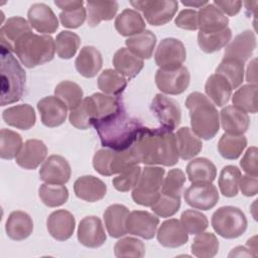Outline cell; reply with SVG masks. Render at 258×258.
<instances>
[{"label":"cell","instance_id":"603a6c76","mask_svg":"<svg viewBox=\"0 0 258 258\" xmlns=\"http://www.w3.org/2000/svg\"><path fill=\"white\" fill-rule=\"evenodd\" d=\"M159 244L166 248H177L184 245L188 240V233L176 219L164 221L156 234Z\"/></svg>","mask_w":258,"mask_h":258},{"label":"cell","instance_id":"ee69618b","mask_svg":"<svg viewBox=\"0 0 258 258\" xmlns=\"http://www.w3.org/2000/svg\"><path fill=\"white\" fill-rule=\"evenodd\" d=\"M257 86L247 84L239 88L232 98L233 106L245 113H257Z\"/></svg>","mask_w":258,"mask_h":258},{"label":"cell","instance_id":"003e7915","mask_svg":"<svg viewBox=\"0 0 258 258\" xmlns=\"http://www.w3.org/2000/svg\"><path fill=\"white\" fill-rule=\"evenodd\" d=\"M247 245H248V247H249V249L250 250H252L255 254H257L258 255V253H257V247H256V236H254L252 239H249L248 241H247Z\"/></svg>","mask_w":258,"mask_h":258},{"label":"cell","instance_id":"52a82bcc","mask_svg":"<svg viewBox=\"0 0 258 258\" xmlns=\"http://www.w3.org/2000/svg\"><path fill=\"white\" fill-rule=\"evenodd\" d=\"M165 170L159 166H145L136 185L132 188L133 201L144 207H151L161 195V185Z\"/></svg>","mask_w":258,"mask_h":258},{"label":"cell","instance_id":"b9f144b4","mask_svg":"<svg viewBox=\"0 0 258 258\" xmlns=\"http://www.w3.org/2000/svg\"><path fill=\"white\" fill-rule=\"evenodd\" d=\"M247 146V139L244 135H231L224 133L218 143V150L221 156L226 159H237Z\"/></svg>","mask_w":258,"mask_h":258},{"label":"cell","instance_id":"4fadbf2b","mask_svg":"<svg viewBox=\"0 0 258 258\" xmlns=\"http://www.w3.org/2000/svg\"><path fill=\"white\" fill-rule=\"evenodd\" d=\"M185 203L198 210L213 209L219 201V192L212 182H196L188 186L183 195Z\"/></svg>","mask_w":258,"mask_h":258},{"label":"cell","instance_id":"d6a6232c","mask_svg":"<svg viewBox=\"0 0 258 258\" xmlns=\"http://www.w3.org/2000/svg\"><path fill=\"white\" fill-rule=\"evenodd\" d=\"M174 137L178 156L183 160L194 158L203 149L202 140L188 127L177 129Z\"/></svg>","mask_w":258,"mask_h":258},{"label":"cell","instance_id":"680465c9","mask_svg":"<svg viewBox=\"0 0 258 258\" xmlns=\"http://www.w3.org/2000/svg\"><path fill=\"white\" fill-rule=\"evenodd\" d=\"M257 160H258V149L256 146H251L250 148L247 149V151L245 152L244 156L240 161V165L242 169L246 172V174H250L254 176L258 175Z\"/></svg>","mask_w":258,"mask_h":258},{"label":"cell","instance_id":"2e32d148","mask_svg":"<svg viewBox=\"0 0 258 258\" xmlns=\"http://www.w3.org/2000/svg\"><path fill=\"white\" fill-rule=\"evenodd\" d=\"M77 234L79 242L88 248H98L107 239L102 221L96 216H88L81 220Z\"/></svg>","mask_w":258,"mask_h":258},{"label":"cell","instance_id":"03108f58","mask_svg":"<svg viewBox=\"0 0 258 258\" xmlns=\"http://www.w3.org/2000/svg\"><path fill=\"white\" fill-rule=\"evenodd\" d=\"M181 3L185 6H189V7H204L205 5H207L209 2L208 1H194V2H188V1H181Z\"/></svg>","mask_w":258,"mask_h":258},{"label":"cell","instance_id":"e575fe53","mask_svg":"<svg viewBox=\"0 0 258 258\" xmlns=\"http://www.w3.org/2000/svg\"><path fill=\"white\" fill-rule=\"evenodd\" d=\"M146 24L141 14L133 9L123 10L115 20V28L122 36H133L145 30Z\"/></svg>","mask_w":258,"mask_h":258},{"label":"cell","instance_id":"6f0895ef","mask_svg":"<svg viewBox=\"0 0 258 258\" xmlns=\"http://www.w3.org/2000/svg\"><path fill=\"white\" fill-rule=\"evenodd\" d=\"M174 24L185 30L198 29V12L194 9L181 10L174 20Z\"/></svg>","mask_w":258,"mask_h":258},{"label":"cell","instance_id":"ab89813d","mask_svg":"<svg viewBox=\"0 0 258 258\" xmlns=\"http://www.w3.org/2000/svg\"><path fill=\"white\" fill-rule=\"evenodd\" d=\"M216 74L224 77L232 89H237L244 81V62L232 57H223L216 69Z\"/></svg>","mask_w":258,"mask_h":258},{"label":"cell","instance_id":"8fae6325","mask_svg":"<svg viewBox=\"0 0 258 258\" xmlns=\"http://www.w3.org/2000/svg\"><path fill=\"white\" fill-rule=\"evenodd\" d=\"M150 109L162 127L173 131L180 124L181 111L174 99L157 94L151 102Z\"/></svg>","mask_w":258,"mask_h":258},{"label":"cell","instance_id":"cb8c5ba5","mask_svg":"<svg viewBox=\"0 0 258 258\" xmlns=\"http://www.w3.org/2000/svg\"><path fill=\"white\" fill-rule=\"evenodd\" d=\"M228 24V17L214 3H208L198 12V28L200 32H218L227 28Z\"/></svg>","mask_w":258,"mask_h":258},{"label":"cell","instance_id":"6da1fadb","mask_svg":"<svg viewBox=\"0 0 258 258\" xmlns=\"http://www.w3.org/2000/svg\"><path fill=\"white\" fill-rule=\"evenodd\" d=\"M132 148L139 163L173 166L178 162L174 134L162 126L142 127Z\"/></svg>","mask_w":258,"mask_h":258},{"label":"cell","instance_id":"484cf974","mask_svg":"<svg viewBox=\"0 0 258 258\" xmlns=\"http://www.w3.org/2000/svg\"><path fill=\"white\" fill-rule=\"evenodd\" d=\"M74 191L79 199L95 203L106 196L107 185L103 180L94 175H83L75 181Z\"/></svg>","mask_w":258,"mask_h":258},{"label":"cell","instance_id":"91938a15","mask_svg":"<svg viewBox=\"0 0 258 258\" xmlns=\"http://www.w3.org/2000/svg\"><path fill=\"white\" fill-rule=\"evenodd\" d=\"M238 186L245 197L256 196L258 192V177L250 174L241 175Z\"/></svg>","mask_w":258,"mask_h":258},{"label":"cell","instance_id":"83f0119b","mask_svg":"<svg viewBox=\"0 0 258 258\" xmlns=\"http://www.w3.org/2000/svg\"><path fill=\"white\" fill-rule=\"evenodd\" d=\"M128 215L129 210L123 205L115 204L106 209L104 212V222L111 237L121 238L128 233L126 226Z\"/></svg>","mask_w":258,"mask_h":258},{"label":"cell","instance_id":"d4e9b609","mask_svg":"<svg viewBox=\"0 0 258 258\" xmlns=\"http://www.w3.org/2000/svg\"><path fill=\"white\" fill-rule=\"evenodd\" d=\"M256 48V36L252 30H245L226 45L224 57H232L247 61Z\"/></svg>","mask_w":258,"mask_h":258},{"label":"cell","instance_id":"d590c367","mask_svg":"<svg viewBox=\"0 0 258 258\" xmlns=\"http://www.w3.org/2000/svg\"><path fill=\"white\" fill-rule=\"evenodd\" d=\"M88 25L95 27L101 21L112 20L117 11L118 3L115 1H88L86 2Z\"/></svg>","mask_w":258,"mask_h":258},{"label":"cell","instance_id":"816d5d0a","mask_svg":"<svg viewBox=\"0 0 258 258\" xmlns=\"http://www.w3.org/2000/svg\"><path fill=\"white\" fill-rule=\"evenodd\" d=\"M184 182L185 175L181 169H170L167 172L166 176L163 178L161 185V194L172 198H180Z\"/></svg>","mask_w":258,"mask_h":258},{"label":"cell","instance_id":"3957f363","mask_svg":"<svg viewBox=\"0 0 258 258\" xmlns=\"http://www.w3.org/2000/svg\"><path fill=\"white\" fill-rule=\"evenodd\" d=\"M185 107L189 111L191 131L205 140L214 138L220 130V118L210 99L200 92H194L187 96Z\"/></svg>","mask_w":258,"mask_h":258},{"label":"cell","instance_id":"30bf717a","mask_svg":"<svg viewBox=\"0 0 258 258\" xmlns=\"http://www.w3.org/2000/svg\"><path fill=\"white\" fill-rule=\"evenodd\" d=\"M186 58L183 43L173 37L163 38L155 51V63L161 70H175L182 66Z\"/></svg>","mask_w":258,"mask_h":258},{"label":"cell","instance_id":"c3c4849f","mask_svg":"<svg viewBox=\"0 0 258 258\" xmlns=\"http://www.w3.org/2000/svg\"><path fill=\"white\" fill-rule=\"evenodd\" d=\"M55 50L58 57L62 59L72 58L81 44L80 36L72 31H60L55 37Z\"/></svg>","mask_w":258,"mask_h":258},{"label":"cell","instance_id":"be15d7a7","mask_svg":"<svg viewBox=\"0 0 258 258\" xmlns=\"http://www.w3.org/2000/svg\"><path fill=\"white\" fill-rule=\"evenodd\" d=\"M256 256L257 254H255L252 250L243 246H238L234 248L229 254V257H256Z\"/></svg>","mask_w":258,"mask_h":258},{"label":"cell","instance_id":"d6986e66","mask_svg":"<svg viewBox=\"0 0 258 258\" xmlns=\"http://www.w3.org/2000/svg\"><path fill=\"white\" fill-rule=\"evenodd\" d=\"M37 109L40 113L41 122L46 127H57L67 119L68 107L56 96L42 98L37 103Z\"/></svg>","mask_w":258,"mask_h":258},{"label":"cell","instance_id":"7dc6e473","mask_svg":"<svg viewBox=\"0 0 258 258\" xmlns=\"http://www.w3.org/2000/svg\"><path fill=\"white\" fill-rule=\"evenodd\" d=\"M241 176L240 169L235 165L223 167L219 176V187L223 196L233 198L238 195L239 179Z\"/></svg>","mask_w":258,"mask_h":258},{"label":"cell","instance_id":"e0dca14e","mask_svg":"<svg viewBox=\"0 0 258 258\" xmlns=\"http://www.w3.org/2000/svg\"><path fill=\"white\" fill-rule=\"evenodd\" d=\"M159 219L146 211H133L127 218V231L129 234L145 240L152 239L156 234Z\"/></svg>","mask_w":258,"mask_h":258},{"label":"cell","instance_id":"f1b7e54d","mask_svg":"<svg viewBox=\"0 0 258 258\" xmlns=\"http://www.w3.org/2000/svg\"><path fill=\"white\" fill-rule=\"evenodd\" d=\"M76 69L85 78H94L103 66L101 52L92 45L84 46L75 61Z\"/></svg>","mask_w":258,"mask_h":258},{"label":"cell","instance_id":"8d00e7d4","mask_svg":"<svg viewBox=\"0 0 258 258\" xmlns=\"http://www.w3.org/2000/svg\"><path fill=\"white\" fill-rule=\"evenodd\" d=\"M127 48L141 59H148L152 56L156 44V35L145 29L144 31L130 36L125 40Z\"/></svg>","mask_w":258,"mask_h":258},{"label":"cell","instance_id":"4dcf8cb0","mask_svg":"<svg viewBox=\"0 0 258 258\" xmlns=\"http://www.w3.org/2000/svg\"><path fill=\"white\" fill-rule=\"evenodd\" d=\"M113 66L115 70L127 79L135 78L143 69L144 61L127 47L119 48L113 56Z\"/></svg>","mask_w":258,"mask_h":258},{"label":"cell","instance_id":"9f6ffc18","mask_svg":"<svg viewBox=\"0 0 258 258\" xmlns=\"http://www.w3.org/2000/svg\"><path fill=\"white\" fill-rule=\"evenodd\" d=\"M87 18V9L82 6L72 10L61 11L59 13V20L63 27L67 28H78L80 27Z\"/></svg>","mask_w":258,"mask_h":258},{"label":"cell","instance_id":"5b68a950","mask_svg":"<svg viewBox=\"0 0 258 258\" xmlns=\"http://www.w3.org/2000/svg\"><path fill=\"white\" fill-rule=\"evenodd\" d=\"M14 52L24 67L32 69L54 57L55 41L49 35L31 33L15 45Z\"/></svg>","mask_w":258,"mask_h":258},{"label":"cell","instance_id":"ba28073f","mask_svg":"<svg viewBox=\"0 0 258 258\" xmlns=\"http://www.w3.org/2000/svg\"><path fill=\"white\" fill-rule=\"evenodd\" d=\"M245 214L237 207L219 208L212 216V227L223 238L235 239L242 236L247 229Z\"/></svg>","mask_w":258,"mask_h":258},{"label":"cell","instance_id":"6125c7cd","mask_svg":"<svg viewBox=\"0 0 258 258\" xmlns=\"http://www.w3.org/2000/svg\"><path fill=\"white\" fill-rule=\"evenodd\" d=\"M54 4L60 8L62 11L72 10L75 8L82 7L84 5L83 1L80 0H64V1H54Z\"/></svg>","mask_w":258,"mask_h":258},{"label":"cell","instance_id":"60d3db41","mask_svg":"<svg viewBox=\"0 0 258 258\" xmlns=\"http://www.w3.org/2000/svg\"><path fill=\"white\" fill-rule=\"evenodd\" d=\"M127 86V80L116 70H104L98 78V87L104 94L117 96L120 95Z\"/></svg>","mask_w":258,"mask_h":258},{"label":"cell","instance_id":"bcb514c9","mask_svg":"<svg viewBox=\"0 0 258 258\" xmlns=\"http://www.w3.org/2000/svg\"><path fill=\"white\" fill-rule=\"evenodd\" d=\"M23 141L20 134L10 129L2 128L0 132V157L12 159L17 156L22 148Z\"/></svg>","mask_w":258,"mask_h":258},{"label":"cell","instance_id":"836d02e7","mask_svg":"<svg viewBox=\"0 0 258 258\" xmlns=\"http://www.w3.org/2000/svg\"><path fill=\"white\" fill-rule=\"evenodd\" d=\"M232 87L229 82L218 74L211 75L205 85V92L207 96L212 100V103L218 107L225 106L231 96H232Z\"/></svg>","mask_w":258,"mask_h":258},{"label":"cell","instance_id":"8992f818","mask_svg":"<svg viewBox=\"0 0 258 258\" xmlns=\"http://www.w3.org/2000/svg\"><path fill=\"white\" fill-rule=\"evenodd\" d=\"M139 161L133 151L132 146L126 150L100 149L93 157V166L101 175L110 176L121 173L135 165Z\"/></svg>","mask_w":258,"mask_h":258},{"label":"cell","instance_id":"9a60e30c","mask_svg":"<svg viewBox=\"0 0 258 258\" xmlns=\"http://www.w3.org/2000/svg\"><path fill=\"white\" fill-rule=\"evenodd\" d=\"M71 173L72 169L68 160L60 155L53 154L43 161L39 169V178L45 183L64 184L70 180Z\"/></svg>","mask_w":258,"mask_h":258},{"label":"cell","instance_id":"94428289","mask_svg":"<svg viewBox=\"0 0 258 258\" xmlns=\"http://www.w3.org/2000/svg\"><path fill=\"white\" fill-rule=\"evenodd\" d=\"M214 4L228 16H234L238 14L242 8L241 1H214Z\"/></svg>","mask_w":258,"mask_h":258},{"label":"cell","instance_id":"681fc988","mask_svg":"<svg viewBox=\"0 0 258 258\" xmlns=\"http://www.w3.org/2000/svg\"><path fill=\"white\" fill-rule=\"evenodd\" d=\"M54 95L60 99L71 111L83 100L82 88L72 81H62L54 88Z\"/></svg>","mask_w":258,"mask_h":258},{"label":"cell","instance_id":"f546056e","mask_svg":"<svg viewBox=\"0 0 258 258\" xmlns=\"http://www.w3.org/2000/svg\"><path fill=\"white\" fill-rule=\"evenodd\" d=\"M6 124L21 130L30 129L36 121L34 109L28 104H21L9 107L2 113Z\"/></svg>","mask_w":258,"mask_h":258},{"label":"cell","instance_id":"44dd1931","mask_svg":"<svg viewBox=\"0 0 258 258\" xmlns=\"http://www.w3.org/2000/svg\"><path fill=\"white\" fill-rule=\"evenodd\" d=\"M76 221L72 213L66 210L52 212L46 220V228L52 238L57 241H66L72 237L75 231Z\"/></svg>","mask_w":258,"mask_h":258},{"label":"cell","instance_id":"11a10c76","mask_svg":"<svg viewBox=\"0 0 258 258\" xmlns=\"http://www.w3.org/2000/svg\"><path fill=\"white\" fill-rule=\"evenodd\" d=\"M141 170H142V168L139 165H135V166L121 172L119 175L114 177L112 180L114 187L117 190L122 191V192L129 191L136 185L138 178L140 176Z\"/></svg>","mask_w":258,"mask_h":258},{"label":"cell","instance_id":"7c38bea8","mask_svg":"<svg viewBox=\"0 0 258 258\" xmlns=\"http://www.w3.org/2000/svg\"><path fill=\"white\" fill-rule=\"evenodd\" d=\"M190 81L188 70L181 66L175 70H161L158 69L155 74L156 87L163 94L179 95L183 93Z\"/></svg>","mask_w":258,"mask_h":258},{"label":"cell","instance_id":"5bb4252c","mask_svg":"<svg viewBox=\"0 0 258 258\" xmlns=\"http://www.w3.org/2000/svg\"><path fill=\"white\" fill-rule=\"evenodd\" d=\"M29 22L20 16L8 18L0 28L1 47L14 52L15 45L32 33Z\"/></svg>","mask_w":258,"mask_h":258},{"label":"cell","instance_id":"7402d4cb","mask_svg":"<svg viewBox=\"0 0 258 258\" xmlns=\"http://www.w3.org/2000/svg\"><path fill=\"white\" fill-rule=\"evenodd\" d=\"M47 154V147L43 141L28 139L22 145L15 157L16 163L24 169H35L44 161Z\"/></svg>","mask_w":258,"mask_h":258},{"label":"cell","instance_id":"f907efd6","mask_svg":"<svg viewBox=\"0 0 258 258\" xmlns=\"http://www.w3.org/2000/svg\"><path fill=\"white\" fill-rule=\"evenodd\" d=\"M116 257H136L141 258L145 255L144 243L133 237H125L116 242L114 246Z\"/></svg>","mask_w":258,"mask_h":258},{"label":"cell","instance_id":"4316f807","mask_svg":"<svg viewBox=\"0 0 258 258\" xmlns=\"http://www.w3.org/2000/svg\"><path fill=\"white\" fill-rule=\"evenodd\" d=\"M220 115L222 127L227 134L243 135L249 128L250 118L248 114L233 105L223 108Z\"/></svg>","mask_w":258,"mask_h":258},{"label":"cell","instance_id":"9c48e42d","mask_svg":"<svg viewBox=\"0 0 258 258\" xmlns=\"http://www.w3.org/2000/svg\"><path fill=\"white\" fill-rule=\"evenodd\" d=\"M130 4L137 10L142 11L146 21L153 26H160L169 22L178 8V2L174 0L130 1Z\"/></svg>","mask_w":258,"mask_h":258},{"label":"cell","instance_id":"f35d334b","mask_svg":"<svg viewBox=\"0 0 258 258\" xmlns=\"http://www.w3.org/2000/svg\"><path fill=\"white\" fill-rule=\"evenodd\" d=\"M232 38V30L227 27L224 30L213 33H198V44L206 53H213L225 47Z\"/></svg>","mask_w":258,"mask_h":258},{"label":"cell","instance_id":"ac0fdd59","mask_svg":"<svg viewBox=\"0 0 258 258\" xmlns=\"http://www.w3.org/2000/svg\"><path fill=\"white\" fill-rule=\"evenodd\" d=\"M30 26L37 32L50 34L58 28V20L51 8L44 3H35L30 6L27 12Z\"/></svg>","mask_w":258,"mask_h":258},{"label":"cell","instance_id":"db71d44e","mask_svg":"<svg viewBox=\"0 0 258 258\" xmlns=\"http://www.w3.org/2000/svg\"><path fill=\"white\" fill-rule=\"evenodd\" d=\"M180 198H172L161 194L159 199L150 208L156 216L168 218L177 213L180 208Z\"/></svg>","mask_w":258,"mask_h":258},{"label":"cell","instance_id":"f5cc1de1","mask_svg":"<svg viewBox=\"0 0 258 258\" xmlns=\"http://www.w3.org/2000/svg\"><path fill=\"white\" fill-rule=\"evenodd\" d=\"M180 223L186 232L191 235H198L204 232L209 226V221L206 215L196 210H185L181 214Z\"/></svg>","mask_w":258,"mask_h":258},{"label":"cell","instance_id":"277c9868","mask_svg":"<svg viewBox=\"0 0 258 258\" xmlns=\"http://www.w3.org/2000/svg\"><path fill=\"white\" fill-rule=\"evenodd\" d=\"M1 95L0 104L6 106L18 102L25 90L26 74L11 51L0 47Z\"/></svg>","mask_w":258,"mask_h":258},{"label":"cell","instance_id":"ffe728a7","mask_svg":"<svg viewBox=\"0 0 258 258\" xmlns=\"http://www.w3.org/2000/svg\"><path fill=\"white\" fill-rule=\"evenodd\" d=\"M99 119L100 111L93 95L83 99L78 106L71 110L69 116L70 123L80 130L90 128Z\"/></svg>","mask_w":258,"mask_h":258},{"label":"cell","instance_id":"1f68e13d","mask_svg":"<svg viewBox=\"0 0 258 258\" xmlns=\"http://www.w3.org/2000/svg\"><path fill=\"white\" fill-rule=\"evenodd\" d=\"M5 231L11 240L22 241L28 238L33 231L32 219L25 212L14 211L6 221Z\"/></svg>","mask_w":258,"mask_h":258},{"label":"cell","instance_id":"74e56055","mask_svg":"<svg viewBox=\"0 0 258 258\" xmlns=\"http://www.w3.org/2000/svg\"><path fill=\"white\" fill-rule=\"evenodd\" d=\"M186 174L191 183L213 182L217 176V168L210 159L199 157L188 162Z\"/></svg>","mask_w":258,"mask_h":258},{"label":"cell","instance_id":"7a4b0ae2","mask_svg":"<svg viewBox=\"0 0 258 258\" xmlns=\"http://www.w3.org/2000/svg\"><path fill=\"white\" fill-rule=\"evenodd\" d=\"M101 143L104 147L114 150H126L137 139L143 127L140 120L127 114L124 106L115 113L94 122Z\"/></svg>","mask_w":258,"mask_h":258},{"label":"cell","instance_id":"f6af8a7d","mask_svg":"<svg viewBox=\"0 0 258 258\" xmlns=\"http://www.w3.org/2000/svg\"><path fill=\"white\" fill-rule=\"evenodd\" d=\"M38 196L45 206L56 208L68 202L69 190L62 184L43 183L38 189Z\"/></svg>","mask_w":258,"mask_h":258},{"label":"cell","instance_id":"7bdbcfd3","mask_svg":"<svg viewBox=\"0 0 258 258\" xmlns=\"http://www.w3.org/2000/svg\"><path fill=\"white\" fill-rule=\"evenodd\" d=\"M219 241L215 234L202 232L191 243V253L199 258H213L219 251Z\"/></svg>","mask_w":258,"mask_h":258},{"label":"cell","instance_id":"e7e4bbea","mask_svg":"<svg viewBox=\"0 0 258 258\" xmlns=\"http://www.w3.org/2000/svg\"><path fill=\"white\" fill-rule=\"evenodd\" d=\"M256 62H257V58H253L248 68H247V72H246V81L249 84L252 85H256L257 83V76H256Z\"/></svg>","mask_w":258,"mask_h":258}]
</instances>
